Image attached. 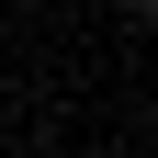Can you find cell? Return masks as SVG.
<instances>
[{"mask_svg":"<svg viewBox=\"0 0 158 158\" xmlns=\"http://www.w3.org/2000/svg\"><path fill=\"white\" fill-rule=\"evenodd\" d=\"M135 11H147V23H158V0H135Z\"/></svg>","mask_w":158,"mask_h":158,"instance_id":"6da1fadb","label":"cell"}]
</instances>
